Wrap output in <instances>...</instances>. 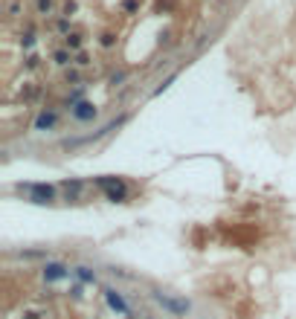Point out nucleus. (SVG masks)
Wrapping results in <instances>:
<instances>
[{
	"label": "nucleus",
	"mask_w": 296,
	"mask_h": 319,
	"mask_svg": "<svg viewBox=\"0 0 296 319\" xmlns=\"http://www.w3.org/2000/svg\"><path fill=\"white\" fill-rule=\"evenodd\" d=\"M99 186L105 189V195H108V200H125L128 197V189H125V183L119 177H99Z\"/></svg>",
	"instance_id": "1"
},
{
	"label": "nucleus",
	"mask_w": 296,
	"mask_h": 319,
	"mask_svg": "<svg viewBox=\"0 0 296 319\" xmlns=\"http://www.w3.org/2000/svg\"><path fill=\"white\" fill-rule=\"evenodd\" d=\"M154 299L160 302L163 308H169L171 313H186V302H177V299H171V296H166V293H154Z\"/></svg>",
	"instance_id": "2"
},
{
	"label": "nucleus",
	"mask_w": 296,
	"mask_h": 319,
	"mask_svg": "<svg viewBox=\"0 0 296 319\" xmlns=\"http://www.w3.org/2000/svg\"><path fill=\"white\" fill-rule=\"evenodd\" d=\"M53 197H55V189L53 186H44V183L32 186V203H50Z\"/></svg>",
	"instance_id": "3"
},
{
	"label": "nucleus",
	"mask_w": 296,
	"mask_h": 319,
	"mask_svg": "<svg viewBox=\"0 0 296 319\" xmlns=\"http://www.w3.org/2000/svg\"><path fill=\"white\" fill-rule=\"evenodd\" d=\"M73 116H76V119H81V122H87V119H93V116H96V107L90 105V102H79V105L73 107Z\"/></svg>",
	"instance_id": "4"
},
{
	"label": "nucleus",
	"mask_w": 296,
	"mask_h": 319,
	"mask_svg": "<svg viewBox=\"0 0 296 319\" xmlns=\"http://www.w3.org/2000/svg\"><path fill=\"white\" fill-rule=\"evenodd\" d=\"M64 276H67V267H64V264H55V261H53V264L44 267V279H47V282H58V279H64Z\"/></svg>",
	"instance_id": "5"
},
{
	"label": "nucleus",
	"mask_w": 296,
	"mask_h": 319,
	"mask_svg": "<svg viewBox=\"0 0 296 319\" xmlns=\"http://www.w3.org/2000/svg\"><path fill=\"white\" fill-rule=\"evenodd\" d=\"M105 299H108V305L113 310H119V313H131V310H128V305L122 302V296H119L117 290H105Z\"/></svg>",
	"instance_id": "6"
},
{
	"label": "nucleus",
	"mask_w": 296,
	"mask_h": 319,
	"mask_svg": "<svg viewBox=\"0 0 296 319\" xmlns=\"http://www.w3.org/2000/svg\"><path fill=\"white\" fill-rule=\"evenodd\" d=\"M53 125H55V113H41V116L35 119V128H38V131H44V128H53Z\"/></svg>",
	"instance_id": "7"
},
{
	"label": "nucleus",
	"mask_w": 296,
	"mask_h": 319,
	"mask_svg": "<svg viewBox=\"0 0 296 319\" xmlns=\"http://www.w3.org/2000/svg\"><path fill=\"white\" fill-rule=\"evenodd\" d=\"M64 192H67V197H70V200H76V197H79V192H81V183L79 180H67V183H64Z\"/></svg>",
	"instance_id": "8"
},
{
	"label": "nucleus",
	"mask_w": 296,
	"mask_h": 319,
	"mask_svg": "<svg viewBox=\"0 0 296 319\" xmlns=\"http://www.w3.org/2000/svg\"><path fill=\"white\" fill-rule=\"evenodd\" d=\"M76 276H79L81 282H96V276L90 273L87 267H76Z\"/></svg>",
	"instance_id": "9"
}]
</instances>
